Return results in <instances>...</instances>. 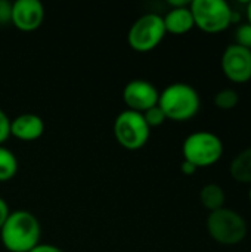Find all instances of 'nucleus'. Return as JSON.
I'll return each instance as SVG.
<instances>
[{
	"label": "nucleus",
	"mask_w": 251,
	"mask_h": 252,
	"mask_svg": "<svg viewBox=\"0 0 251 252\" xmlns=\"http://www.w3.org/2000/svg\"><path fill=\"white\" fill-rule=\"evenodd\" d=\"M246 18H247V24L251 25V0L246 3Z\"/></svg>",
	"instance_id": "nucleus-25"
},
{
	"label": "nucleus",
	"mask_w": 251,
	"mask_h": 252,
	"mask_svg": "<svg viewBox=\"0 0 251 252\" xmlns=\"http://www.w3.org/2000/svg\"><path fill=\"white\" fill-rule=\"evenodd\" d=\"M114 137L117 143L127 151H138L143 148L151 136V128L141 112L126 109L114 120Z\"/></svg>",
	"instance_id": "nucleus-6"
},
{
	"label": "nucleus",
	"mask_w": 251,
	"mask_h": 252,
	"mask_svg": "<svg viewBox=\"0 0 251 252\" xmlns=\"http://www.w3.org/2000/svg\"><path fill=\"white\" fill-rule=\"evenodd\" d=\"M249 201H250V204H251V186H250V189H249Z\"/></svg>",
	"instance_id": "nucleus-26"
},
{
	"label": "nucleus",
	"mask_w": 251,
	"mask_h": 252,
	"mask_svg": "<svg viewBox=\"0 0 251 252\" xmlns=\"http://www.w3.org/2000/svg\"><path fill=\"white\" fill-rule=\"evenodd\" d=\"M12 21V3L7 0H0V25L10 24Z\"/></svg>",
	"instance_id": "nucleus-20"
},
{
	"label": "nucleus",
	"mask_w": 251,
	"mask_h": 252,
	"mask_svg": "<svg viewBox=\"0 0 251 252\" xmlns=\"http://www.w3.org/2000/svg\"><path fill=\"white\" fill-rule=\"evenodd\" d=\"M163 22H164L166 32L175 35H183L195 27L189 6L169 9L167 13L163 16Z\"/></svg>",
	"instance_id": "nucleus-12"
},
{
	"label": "nucleus",
	"mask_w": 251,
	"mask_h": 252,
	"mask_svg": "<svg viewBox=\"0 0 251 252\" xmlns=\"http://www.w3.org/2000/svg\"><path fill=\"white\" fill-rule=\"evenodd\" d=\"M158 106L167 120L185 123L192 120L200 112L201 97L191 84L172 83L160 92Z\"/></svg>",
	"instance_id": "nucleus-2"
},
{
	"label": "nucleus",
	"mask_w": 251,
	"mask_h": 252,
	"mask_svg": "<svg viewBox=\"0 0 251 252\" xmlns=\"http://www.w3.org/2000/svg\"><path fill=\"white\" fill-rule=\"evenodd\" d=\"M206 227L209 236L225 247H232L241 244L249 232L246 219L232 208H220L209 213L206 220Z\"/></svg>",
	"instance_id": "nucleus-4"
},
{
	"label": "nucleus",
	"mask_w": 251,
	"mask_h": 252,
	"mask_svg": "<svg viewBox=\"0 0 251 252\" xmlns=\"http://www.w3.org/2000/svg\"><path fill=\"white\" fill-rule=\"evenodd\" d=\"M213 102H215V106L217 109L231 111V109H234L238 105L240 96H238L237 90H234V89H222V90H219L215 94Z\"/></svg>",
	"instance_id": "nucleus-16"
},
{
	"label": "nucleus",
	"mask_w": 251,
	"mask_h": 252,
	"mask_svg": "<svg viewBox=\"0 0 251 252\" xmlns=\"http://www.w3.org/2000/svg\"><path fill=\"white\" fill-rule=\"evenodd\" d=\"M200 201L203 204V207L212 213L216 210H220L225 207L226 202V193L223 190V188L217 183H207L201 188L200 192Z\"/></svg>",
	"instance_id": "nucleus-14"
},
{
	"label": "nucleus",
	"mask_w": 251,
	"mask_h": 252,
	"mask_svg": "<svg viewBox=\"0 0 251 252\" xmlns=\"http://www.w3.org/2000/svg\"><path fill=\"white\" fill-rule=\"evenodd\" d=\"M142 115H143V120H145V123L148 124L149 128H152V127H160V126L167 120L166 115H164V112L161 111V108H160L158 105L149 108V109L145 111Z\"/></svg>",
	"instance_id": "nucleus-17"
},
{
	"label": "nucleus",
	"mask_w": 251,
	"mask_h": 252,
	"mask_svg": "<svg viewBox=\"0 0 251 252\" xmlns=\"http://www.w3.org/2000/svg\"><path fill=\"white\" fill-rule=\"evenodd\" d=\"M194 25L207 34H219L232 25L234 9L226 0H192L189 4Z\"/></svg>",
	"instance_id": "nucleus-5"
},
{
	"label": "nucleus",
	"mask_w": 251,
	"mask_h": 252,
	"mask_svg": "<svg viewBox=\"0 0 251 252\" xmlns=\"http://www.w3.org/2000/svg\"><path fill=\"white\" fill-rule=\"evenodd\" d=\"M30 252H64L59 247L56 245H50V244H38L37 247H34Z\"/></svg>",
	"instance_id": "nucleus-21"
},
{
	"label": "nucleus",
	"mask_w": 251,
	"mask_h": 252,
	"mask_svg": "<svg viewBox=\"0 0 251 252\" xmlns=\"http://www.w3.org/2000/svg\"><path fill=\"white\" fill-rule=\"evenodd\" d=\"M167 4L170 6V9H175V7H185V6H189L191 1H188V0H169Z\"/></svg>",
	"instance_id": "nucleus-24"
},
{
	"label": "nucleus",
	"mask_w": 251,
	"mask_h": 252,
	"mask_svg": "<svg viewBox=\"0 0 251 252\" xmlns=\"http://www.w3.org/2000/svg\"><path fill=\"white\" fill-rule=\"evenodd\" d=\"M229 174L235 182L251 186V146L234 157L229 164Z\"/></svg>",
	"instance_id": "nucleus-13"
},
{
	"label": "nucleus",
	"mask_w": 251,
	"mask_h": 252,
	"mask_svg": "<svg viewBox=\"0 0 251 252\" xmlns=\"http://www.w3.org/2000/svg\"><path fill=\"white\" fill-rule=\"evenodd\" d=\"M220 68L231 83H249L251 80V50L235 43L228 44L220 58Z\"/></svg>",
	"instance_id": "nucleus-8"
},
{
	"label": "nucleus",
	"mask_w": 251,
	"mask_h": 252,
	"mask_svg": "<svg viewBox=\"0 0 251 252\" xmlns=\"http://www.w3.org/2000/svg\"><path fill=\"white\" fill-rule=\"evenodd\" d=\"M160 92L148 80H132L123 89V100L127 109L143 114L149 108L158 105Z\"/></svg>",
	"instance_id": "nucleus-9"
},
{
	"label": "nucleus",
	"mask_w": 251,
	"mask_h": 252,
	"mask_svg": "<svg viewBox=\"0 0 251 252\" xmlns=\"http://www.w3.org/2000/svg\"><path fill=\"white\" fill-rule=\"evenodd\" d=\"M44 133V121L36 114H21L10 120V136L22 142H34Z\"/></svg>",
	"instance_id": "nucleus-11"
},
{
	"label": "nucleus",
	"mask_w": 251,
	"mask_h": 252,
	"mask_svg": "<svg viewBox=\"0 0 251 252\" xmlns=\"http://www.w3.org/2000/svg\"><path fill=\"white\" fill-rule=\"evenodd\" d=\"M235 44L243 46L251 50V25L247 22H243L235 30Z\"/></svg>",
	"instance_id": "nucleus-18"
},
{
	"label": "nucleus",
	"mask_w": 251,
	"mask_h": 252,
	"mask_svg": "<svg viewBox=\"0 0 251 252\" xmlns=\"http://www.w3.org/2000/svg\"><path fill=\"white\" fill-rule=\"evenodd\" d=\"M166 34L163 16L158 13H145L132 24L127 32V43L135 52L146 53L158 47Z\"/></svg>",
	"instance_id": "nucleus-7"
},
{
	"label": "nucleus",
	"mask_w": 251,
	"mask_h": 252,
	"mask_svg": "<svg viewBox=\"0 0 251 252\" xmlns=\"http://www.w3.org/2000/svg\"><path fill=\"white\" fill-rule=\"evenodd\" d=\"M10 137V118L0 108V146Z\"/></svg>",
	"instance_id": "nucleus-19"
},
{
	"label": "nucleus",
	"mask_w": 251,
	"mask_h": 252,
	"mask_svg": "<svg viewBox=\"0 0 251 252\" xmlns=\"http://www.w3.org/2000/svg\"><path fill=\"white\" fill-rule=\"evenodd\" d=\"M44 7L38 0H16L12 3V21L13 27L19 31L31 32L43 24Z\"/></svg>",
	"instance_id": "nucleus-10"
},
{
	"label": "nucleus",
	"mask_w": 251,
	"mask_h": 252,
	"mask_svg": "<svg viewBox=\"0 0 251 252\" xmlns=\"http://www.w3.org/2000/svg\"><path fill=\"white\" fill-rule=\"evenodd\" d=\"M180 171L185 174V176H192V174H195V171H197V168L191 164V162H188V161H183L182 164H180Z\"/></svg>",
	"instance_id": "nucleus-23"
},
{
	"label": "nucleus",
	"mask_w": 251,
	"mask_h": 252,
	"mask_svg": "<svg viewBox=\"0 0 251 252\" xmlns=\"http://www.w3.org/2000/svg\"><path fill=\"white\" fill-rule=\"evenodd\" d=\"M40 221L27 210L10 211L0 229V241L9 252H30L40 244Z\"/></svg>",
	"instance_id": "nucleus-1"
},
{
	"label": "nucleus",
	"mask_w": 251,
	"mask_h": 252,
	"mask_svg": "<svg viewBox=\"0 0 251 252\" xmlns=\"http://www.w3.org/2000/svg\"><path fill=\"white\" fill-rule=\"evenodd\" d=\"M18 173V159L6 146H0V183L12 180Z\"/></svg>",
	"instance_id": "nucleus-15"
},
{
	"label": "nucleus",
	"mask_w": 251,
	"mask_h": 252,
	"mask_svg": "<svg viewBox=\"0 0 251 252\" xmlns=\"http://www.w3.org/2000/svg\"><path fill=\"white\" fill-rule=\"evenodd\" d=\"M9 213H10V210H9L7 202L0 196V229H1V226L4 224V221H6V219H7Z\"/></svg>",
	"instance_id": "nucleus-22"
},
{
	"label": "nucleus",
	"mask_w": 251,
	"mask_h": 252,
	"mask_svg": "<svg viewBox=\"0 0 251 252\" xmlns=\"http://www.w3.org/2000/svg\"><path fill=\"white\" fill-rule=\"evenodd\" d=\"M222 139L209 130H200L188 134L182 143L183 161L191 162L197 170L207 168L220 161L223 157Z\"/></svg>",
	"instance_id": "nucleus-3"
}]
</instances>
